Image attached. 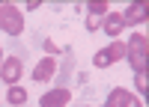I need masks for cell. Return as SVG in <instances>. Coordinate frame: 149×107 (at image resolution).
I'll return each instance as SVG.
<instances>
[{
	"mask_svg": "<svg viewBox=\"0 0 149 107\" xmlns=\"http://www.w3.org/2000/svg\"><path fill=\"white\" fill-rule=\"evenodd\" d=\"M146 54H149V39L143 33H134L131 42L125 45V59L131 63L134 71H146Z\"/></svg>",
	"mask_w": 149,
	"mask_h": 107,
	"instance_id": "6da1fadb",
	"label": "cell"
},
{
	"mask_svg": "<svg viewBox=\"0 0 149 107\" xmlns=\"http://www.w3.org/2000/svg\"><path fill=\"white\" fill-rule=\"evenodd\" d=\"M0 30L6 36H21L24 33V12L12 3H0Z\"/></svg>",
	"mask_w": 149,
	"mask_h": 107,
	"instance_id": "7a4b0ae2",
	"label": "cell"
},
{
	"mask_svg": "<svg viewBox=\"0 0 149 107\" xmlns=\"http://www.w3.org/2000/svg\"><path fill=\"white\" fill-rule=\"evenodd\" d=\"M116 59H125V45H122L119 39H116V42H110L104 51H98L93 63H95V68H107V66H113Z\"/></svg>",
	"mask_w": 149,
	"mask_h": 107,
	"instance_id": "3957f363",
	"label": "cell"
},
{
	"mask_svg": "<svg viewBox=\"0 0 149 107\" xmlns=\"http://www.w3.org/2000/svg\"><path fill=\"white\" fill-rule=\"evenodd\" d=\"M21 75H24V66L18 57H6L3 66H0V80L9 83V86H18L21 83Z\"/></svg>",
	"mask_w": 149,
	"mask_h": 107,
	"instance_id": "277c9868",
	"label": "cell"
},
{
	"mask_svg": "<svg viewBox=\"0 0 149 107\" xmlns=\"http://www.w3.org/2000/svg\"><path fill=\"white\" fill-rule=\"evenodd\" d=\"M69 101H72L69 89H51L39 98V107H69Z\"/></svg>",
	"mask_w": 149,
	"mask_h": 107,
	"instance_id": "5b68a950",
	"label": "cell"
},
{
	"mask_svg": "<svg viewBox=\"0 0 149 107\" xmlns=\"http://www.w3.org/2000/svg\"><path fill=\"white\" fill-rule=\"evenodd\" d=\"M54 71H57V59H54V57H45V59H39V63H36V68H33V80H36V83H45V80L54 77Z\"/></svg>",
	"mask_w": 149,
	"mask_h": 107,
	"instance_id": "8992f818",
	"label": "cell"
},
{
	"mask_svg": "<svg viewBox=\"0 0 149 107\" xmlns=\"http://www.w3.org/2000/svg\"><path fill=\"white\" fill-rule=\"evenodd\" d=\"M122 30H125V21H122V12H107V18H104V33H107V36H113V42H116Z\"/></svg>",
	"mask_w": 149,
	"mask_h": 107,
	"instance_id": "52a82bcc",
	"label": "cell"
},
{
	"mask_svg": "<svg viewBox=\"0 0 149 107\" xmlns=\"http://www.w3.org/2000/svg\"><path fill=\"white\" fill-rule=\"evenodd\" d=\"M146 15H149L146 3H131L125 12H122V21H125V24H140V21H146Z\"/></svg>",
	"mask_w": 149,
	"mask_h": 107,
	"instance_id": "ba28073f",
	"label": "cell"
},
{
	"mask_svg": "<svg viewBox=\"0 0 149 107\" xmlns=\"http://www.w3.org/2000/svg\"><path fill=\"white\" fill-rule=\"evenodd\" d=\"M128 98H131L128 89H110V95H107V107H125Z\"/></svg>",
	"mask_w": 149,
	"mask_h": 107,
	"instance_id": "9c48e42d",
	"label": "cell"
},
{
	"mask_svg": "<svg viewBox=\"0 0 149 107\" xmlns=\"http://www.w3.org/2000/svg\"><path fill=\"white\" fill-rule=\"evenodd\" d=\"M6 101H9V104H15V107H21V104H27V92H24L21 86H9Z\"/></svg>",
	"mask_w": 149,
	"mask_h": 107,
	"instance_id": "30bf717a",
	"label": "cell"
},
{
	"mask_svg": "<svg viewBox=\"0 0 149 107\" xmlns=\"http://www.w3.org/2000/svg\"><path fill=\"white\" fill-rule=\"evenodd\" d=\"M86 9H90V15H95V18H102V15H104V12H107L110 6H107V0H93V3L86 6Z\"/></svg>",
	"mask_w": 149,
	"mask_h": 107,
	"instance_id": "8fae6325",
	"label": "cell"
},
{
	"mask_svg": "<svg viewBox=\"0 0 149 107\" xmlns=\"http://www.w3.org/2000/svg\"><path fill=\"white\" fill-rule=\"evenodd\" d=\"M134 86H137V89L146 95V86H149V77H146V71H134Z\"/></svg>",
	"mask_w": 149,
	"mask_h": 107,
	"instance_id": "7c38bea8",
	"label": "cell"
},
{
	"mask_svg": "<svg viewBox=\"0 0 149 107\" xmlns=\"http://www.w3.org/2000/svg\"><path fill=\"white\" fill-rule=\"evenodd\" d=\"M98 27H102V18H95V15H86V30H90V33H95Z\"/></svg>",
	"mask_w": 149,
	"mask_h": 107,
	"instance_id": "4fadbf2b",
	"label": "cell"
},
{
	"mask_svg": "<svg viewBox=\"0 0 149 107\" xmlns=\"http://www.w3.org/2000/svg\"><path fill=\"white\" fill-rule=\"evenodd\" d=\"M57 54H60V48H57L51 39H45V57H57Z\"/></svg>",
	"mask_w": 149,
	"mask_h": 107,
	"instance_id": "5bb4252c",
	"label": "cell"
},
{
	"mask_svg": "<svg viewBox=\"0 0 149 107\" xmlns=\"http://www.w3.org/2000/svg\"><path fill=\"white\" fill-rule=\"evenodd\" d=\"M125 107H143V101H137V98H134V95H131V98H128V104Z\"/></svg>",
	"mask_w": 149,
	"mask_h": 107,
	"instance_id": "9a60e30c",
	"label": "cell"
},
{
	"mask_svg": "<svg viewBox=\"0 0 149 107\" xmlns=\"http://www.w3.org/2000/svg\"><path fill=\"white\" fill-rule=\"evenodd\" d=\"M0 66H3V54H0Z\"/></svg>",
	"mask_w": 149,
	"mask_h": 107,
	"instance_id": "2e32d148",
	"label": "cell"
},
{
	"mask_svg": "<svg viewBox=\"0 0 149 107\" xmlns=\"http://www.w3.org/2000/svg\"><path fill=\"white\" fill-rule=\"evenodd\" d=\"M104 107H107V104H104Z\"/></svg>",
	"mask_w": 149,
	"mask_h": 107,
	"instance_id": "e0dca14e",
	"label": "cell"
}]
</instances>
